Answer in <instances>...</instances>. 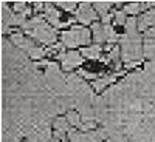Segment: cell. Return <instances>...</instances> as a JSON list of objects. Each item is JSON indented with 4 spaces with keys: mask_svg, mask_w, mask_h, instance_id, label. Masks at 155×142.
I'll use <instances>...</instances> for the list:
<instances>
[{
    "mask_svg": "<svg viewBox=\"0 0 155 142\" xmlns=\"http://www.w3.org/2000/svg\"><path fill=\"white\" fill-rule=\"evenodd\" d=\"M138 31V20L135 17H129L126 23V34H137Z\"/></svg>",
    "mask_w": 155,
    "mask_h": 142,
    "instance_id": "ac0fdd59",
    "label": "cell"
},
{
    "mask_svg": "<svg viewBox=\"0 0 155 142\" xmlns=\"http://www.w3.org/2000/svg\"><path fill=\"white\" fill-rule=\"evenodd\" d=\"M28 36L31 39H34V40L44 43V45H51V46L56 43V39H58L56 31L51 28L48 23H45V22L41 23L39 27L33 28L31 31H28Z\"/></svg>",
    "mask_w": 155,
    "mask_h": 142,
    "instance_id": "277c9868",
    "label": "cell"
},
{
    "mask_svg": "<svg viewBox=\"0 0 155 142\" xmlns=\"http://www.w3.org/2000/svg\"><path fill=\"white\" fill-rule=\"evenodd\" d=\"M61 40L64 46L76 48L79 45H88L90 43V31L84 27H71V30L64 31L61 34Z\"/></svg>",
    "mask_w": 155,
    "mask_h": 142,
    "instance_id": "3957f363",
    "label": "cell"
},
{
    "mask_svg": "<svg viewBox=\"0 0 155 142\" xmlns=\"http://www.w3.org/2000/svg\"><path fill=\"white\" fill-rule=\"evenodd\" d=\"M45 79H47V88L51 90L54 94L64 96L68 93V88H67V79L64 77L61 68L58 63L51 62L47 65V71H45Z\"/></svg>",
    "mask_w": 155,
    "mask_h": 142,
    "instance_id": "7a4b0ae2",
    "label": "cell"
},
{
    "mask_svg": "<svg viewBox=\"0 0 155 142\" xmlns=\"http://www.w3.org/2000/svg\"><path fill=\"white\" fill-rule=\"evenodd\" d=\"M116 77H118V74H112V76H104V77H98L96 80L92 82V88H93V91L99 93L102 91L106 87L112 85L115 80H116Z\"/></svg>",
    "mask_w": 155,
    "mask_h": 142,
    "instance_id": "30bf717a",
    "label": "cell"
},
{
    "mask_svg": "<svg viewBox=\"0 0 155 142\" xmlns=\"http://www.w3.org/2000/svg\"><path fill=\"white\" fill-rule=\"evenodd\" d=\"M115 23H116V25H123V27H126L127 17H126V12H124V11H116V12H115Z\"/></svg>",
    "mask_w": 155,
    "mask_h": 142,
    "instance_id": "44dd1931",
    "label": "cell"
},
{
    "mask_svg": "<svg viewBox=\"0 0 155 142\" xmlns=\"http://www.w3.org/2000/svg\"><path fill=\"white\" fill-rule=\"evenodd\" d=\"M112 2H95L93 3V8H95V11L98 12V14L101 16V19L102 17H107L109 16V11H110V8H112Z\"/></svg>",
    "mask_w": 155,
    "mask_h": 142,
    "instance_id": "5bb4252c",
    "label": "cell"
},
{
    "mask_svg": "<svg viewBox=\"0 0 155 142\" xmlns=\"http://www.w3.org/2000/svg\"><path fill=\"white\" fill-rule=\"evenodd\" d=\"M68 137H70V142H82V133H78L76 130H71L68 133Z\"/></svg>",
    "mask_w": 155,
    "mask_h": 142,
    "instance_id": "603a6c76",
    "label": "cell"
},
{
    "mask_svg": "<svg viewBox=\"0 0 155 142\" xmlns=\"http://www.w3.org/2000/svg\"><path fill=\"white\" fill-rule=\"evenodd\" d=\"M138 63H140V62H130V63H127V68H135Z\"/></svg>",
    "mask_w": 155,
    "mask_h": 142,
    "instance_id": "d4e9b609",
    "label": "cell"
},
{
    "mask_svg": "<svg viewBox=\"0 0 155 142\" xmlns=\"http://www.w3.org/2000/svg\"><path fill=\"white\" fill-rule=\"evenodd\" d=\"M45 54H47V49L45 48H42V46H36L31 53L28 54L31 59H34V60H37V59H42V57H45Z\"/></svg>",
    "mask_w": 155,
    "mask_h": 142,
    "instance_id": "ffe728a7",
    "label": "cell"
},
{
    "mask_svg": "<svg viewBox=\"0 0 155 142\" xmlns=\"http://www.w3.org/2000/svg\"><path fill=\"white\" fill-rule=\"evenodd\" d=\"M144 56L149 59L155 57V39H144Z\"/></svg>",
    "mask_w": 155,
    "mask_h": 142,
    "instance_id": "e0dca14e",
    "label": "cell"
},
{
    "mask_svg": "<svg viewBox=\"0 0 155 142\" xmlns=\"http://www.w3.org/2000/svg\"><path fill=\"white\" fill-rule=\"evenodd\" d=\"M58 59L61 60L62 63V70L64 71H71L78 67L82 65L84 62V57L81 53H78V51H68V53H61L58 56Z\"/></svg>",
    "mask_w": 155,
    "mask_h": 142,
    "instance_id": "5b68a950",
    "label": "cell"
},
{
    "mask_svg": "<svg viewBox=\"0 0 155 142\" xmlns=\"http://www.w3.org/2000/svg\"><path fill=\"white\" fill-rule=\"evenodd\" d=\"M85 85L87 84L84 82V79H81L79 74H70L67 77V88H68V93L71 96H76Z\"/></svg>",
    "mask_w": 155,
    "mask_h": 142,
    "instance_id": "9c48e42d",
    "label": "cell"
},
{
    "mask_svg": "<svg viewBox=\"0 0 155 142\" xmlns=\"http://www.w3.org/2000/svg\"><path fill=\"white\" fill-rule=\"evenodd\" d=\"M120 56H121V48L120 46H115L109 54V60H113L116 63V70L120 68Z\"/></svg>",
    "mask_w": 155,
    "mask_h": 142,
    "instance_id": "d6986e66",
    "label": "cell"
},
{
    "mask_svg": "<svg viewBox=\"0 0 155 142\" xmlns=\"http://www.w3.org/2000/svg\"><path fill=\"white\" fill-rule=\"evenodd\" d=\"M56 5L59 8H62V9H65V11H74V9H78L76 8L78 6L76 2H56Z\"/></svg>",
    "mask_w": 155,
    "mask_h": 142,
    "instance_id": "7402d4cb",
    "label": "cell"
},
{
    "mask_svg": "<svg viewBox=\"0 0 155 142\" xmlns=\"http://www.w3.org/2000/svg\"><path fill=\"white\" fill-rule=\"evenodd\" d=\"M147 6H146V3H141V2H135V3H127L126 6H124V12L126 14H130L132 17L137 14V12H140V11H143V9H146Z\"/></svg>",
    "mask_w": 155,
    "mask_h": 142,
    "instance_id": "9a60e30c",
    "label": "cell"
},
{
    "mask_svg": "<svg viewBox=\"0 0 155 142\" xmlns=\"http://www.w3.org/2000/svg\"><path fill=\"white\" fill-rule=\"evenodd\" d=\"M121 43V57L124 62H140L141 60V36L137 34H123L120 39Z\"/></svg>",
    "mask_w": 155,
    "mask_h": 142,
    "instance_id": "6da1fadb",
    "label": "cell"
},
{
    "mask_svg": "<svg viewBox=\"0 0 155 142\" xmlns=\"http://www.w3.org/2000/svg\"><path fill=\"white\" fill-rule=\"evenodd\" d=\"M67 121H68V124L70 125H73V127H79V125H82V116L78 113V111H74V110H68L67 111Z\"/></svg>",
    "mask_w": 155,
    "mask_h": 142,
    "instance_id": "2e32d148",
    "label": "cell"
},
{
    "mask_svg": "<svg viewBox=\"0 0 155 142\" xmlns=\"http://www.w3.org/2000/svg\"><path fill=\"white\" fill-rule=\"evenodd\" d=\"M92 6L93 5L88 3V2L79 3V8L76 9V20L84 23V25H88V23H92L93 20H96V14H98V12Z\"/></svg>",
    "mask_w": 155,
    "mask_h": 142,
    "instance_id": "8992f818",
    "label": "cell"
},
{
    "mask_svg": "<svg viewBox=\"0 0 155 142\" xmlns=\"http://www.w3.org/2000/svg\"><path fill=\"white\" fill-rule=\"evenodd\" d=\"M53 125H54V137L64 140V134H65V131H68V127H70L67 118H56Z\"/></svg>",
    "mask_w": 155,
    "mask_h": 142,
    "instance_id": "8fae6325",
    "label": "cell"
},
{
    "mask_svg": "<svg viewBox=\"0 0 155 142\" xmlns=\"http://www.w3.org/2000/svg\"><path fill=\"white\" fill-rule=\"evenodd\" d=\"M146 39H155V27L146 31Z\"/></svg>",
    "mask_w": 155,
    "mask_h": 142,
    "instance_id": "cb8c5ba5",
    "label": "cell"
},
{
    "mask_svg": "<svg viewBox=\"0 0 155 142\" xmlns=\"http://www.w3.org/2000/svg\"><path fill=\"white\" fill-rule=\"evenodd\" d=\"M81 54L87 59H99L101 57V46L99 45H92V46H87L81 49Z\"/></svg>",
    "mask_w": 155,
    "mask_h": 142,
    "instance_id": "4fadbf2b",
    "label": "cell"
},
{
    "mask_svg": "<svg viewBox=\"0 0 155 142\" xmlns=\"http://www.w3.org/2000/svg\"><path fill=\"white\" fill-rule=\"evenodd\" d=\"M45 19L48 20V23H51L54 28H64L65 25H70V22H61V12L53 6V3H45Z\"/></svg>",
    "mask_w": 155,
    "mask_h": 142,
    "instance_id": "ba28073f",
    "label": "cell"
},
{
    "mask_svg": "<svg viewBox=\"0 0 155 142\" xmlns=\"http://www.w3.org/2000/svg\"><path fill=\"white\" fill-rule=\"evenodd\" d=\"M11 43L14 45L16 48H19L20 51H23V53H27V54H30L31 51L37 46L36 43H34V40L33 39H28V37H25L22 33H14V34H11Z\"/></svg>",
    "mask_w": 155,
    "mask_h": 142,
    "instance_id": "52a82bcc",
    "label": "cell"
},
{
    "mask_svg": "<svg viewBox=\"0 0 155 142\" xmlns=\"http://www.w3.org/2000/svg\"><path fill=\"white\" fill-rule=\"evenodd\" d=\"M92 31H93V37H95V43H102L107 42L106 40V33H104V25L96 22L92 25Z\"/></svg>",
    "mask_w": 155,
    "mask_h": 142,
    "instance_id": "7c38bea8",
    "label": "cell"
}]
</instances>
